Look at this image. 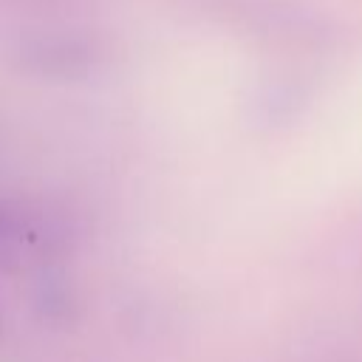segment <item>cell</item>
<instances>
[{"label":"cell","mask_w":362,"mask_h":362,"mask_svg":"<svg viewBox=\"0 0 362 362\" xmlns=\"http://www.w3.org/2000/svg\"><path fill=\"white\" fill-rule=\"evenodd\" d=\"M23 54L45 71H71L93 62L90 42L74 34H40L23 45Z\"/></svg>","instance_id":"1"}]
</instances>
